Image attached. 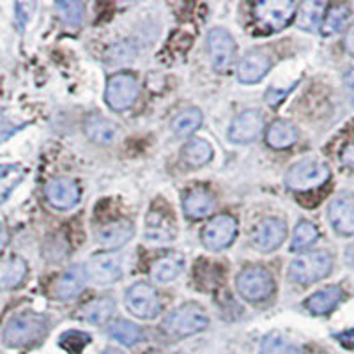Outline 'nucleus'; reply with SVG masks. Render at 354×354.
Returning <instances> with one entry per match:
<instances>
[{
    "instance_id": "1",
    "label": "nucleus",
    "mask_w": 354,
    "mask_h": 354,
    "mask_svg": "<svg viewBox=\"0 0 354 354\" xmlns=\"http://www.w3.org/2000/svg\"><path fill=\"white\" fill-rule=\"evenodd\" d=\"M48 331V319L36 312H24L8 321L2 340L9 347H25L39 342Z\"/></svg>"
},
{
    "instance_id": "2",
    "label": "nucleus",
    "mask_w": 354,
    "mask_h": 354,
    "mask_svg": "<svg viewBox=\"0 0 354 354\" xmlns=\"http://www.w3.org/2000/svg\"><path fill=\"white\" fill-rule=\"evenodd\" d=\"M333 270V257L328 252H310L294 259L289 266V278L292 282L310 286L326 278Z\"/></svg>"
},
{
    "instance_id": "3",
    "label": "nucleus",
    "mask_w": 354,
    "mask_h": 354,
    "mask_svg": "<svg viewBox=\"0 0 354 354\" xmlns=\"http://www.w3.org/2000/svg\"><path fill=\"white\" fill-rule=\"evenodd\" d=\"M209 319L205 310L197 303H186L170 312L163 321V330L172 337H189L205 330Z\"/></svg>"
},
{
    "instance_id": "4",
    "label": "nucleus",
    "mask_w": 354,
    "mask_h": 354,
    "mask_svg": "<svg viewBox=\"0 0 354 354\" xmlns=\"http://www.w3.org/2000/svg\"><path fill=\"white\" fill-rule=\"evenodd\" d=\"M330 179V167L317 158H305L290 167L286 185L294 192H308L322 186Z\"/></svg>"
},
{
    "instance_id": "5",
    "label": "nucleus",
    "mask_w": 354,
    "mask_h": 354,
    "mask_svg": "<svg viewBox=\"0 0 354 354\" xmlns=\"http://www.w3.org/2000/svg\"><path fill=\"white\" fill-rule=\"evenodd\" d=\"M239 294L250 303H261L270 298L274 290V280L271 273L259 266L245 268L236 278Z\"/></svg>"
},
{
    "instance_id": "6",
    "label": "nucleus",
    "mask_w": 354,
    "mask_h": 354,
    "mask_svg": "<svg viewBox=\"0 0 354 354\" xmlns=\"http://www.w3.org/2000/svg\"><path fill=\"white\" fill-rule=\"evenodd\" d=\"M298 4L290 0H268L259 2L254 8V17L259 27L264 30H282L294 18Z\"/></svg>"
},
{
    "instance_id": "7",
    "label": "nucleus",
    "mask_w": 354,
    "mask_h": 354,
    "mask_svg": "<svg viewBox=\"0 0 354 354\" xmlns=\"http://www.w3.org/2000/svg\"><path fill=\"white\" fill-rule=\"evenodd\" d=\"M138 96V82L129 73H117L106 84V103L115 112L128 110Z\"/></svg>"
},
{
    "instance_id": "8",
    "label": "nucleus",
    "mask_w": 354,
    "mask_h": 354,
    "mask_svg": "<svg viewBox=\"0 0 354 354\" xmlns=\"http://www.w3.org/2000/svg\"><path fill=\"white\" fill-rule=\"evenodd\" d=\"M126 306L138 319H154L161 310L160 298L153 286L149 283H135L126 290Z\"/></svg>"
},
{
    "instance_id": "9",
    "label": "nucleus",
    "mask_w": 354,
    "mask_h": 354,
    "mask_svg": "<svg viewBox=\"0 0 354 354\" xmlns=\"http://www.w3.org/2000/svg\"><path fill=\"white\" fill-rule=\"evenodd\" d=\"M238 234V221L230 214H218L204 227L202 232V243L207 250H223L234 241Z\"/></svg>"
},
{
    "instance_id": "10",
    "label": "nucleus",
    "mask_w": 354,
    "mask_h": 354,
    "mask_svg": "<svg viewBox=\"0 0 354 354\" xmlns=\"http://www.w3.org/2000/svg\"><path fill=\"white\" fill-rule=\"evenodd\" d=\"M207 50H209L211 64L214 71L227 73L234 64L236 57V43L225 28H213L207 36Z\"/></svg>"
},
{
    "instance_id": "11",
    "label": "nucleus",
    "mask_w": 354,
    "mask_h": 354,
    "mask_svg": "<svg viewBox=\"0 0 354 354\" xmlns=\"http://www.w3.org/2000/svg\"><path fill=\"white\" fill-rule=\"evenodd\" d=\"M287 238V227L280 218H264L252 232V243L261 252H273L280 248Z\"/></svg>"
},
{
    "instance_id": "12",
    "label": "nucleus",
    "mask_w": 354,
    "mask_h": 354,
    "mask_svg": "<svg viewBox=\"0 0 354 354\" xmlns=\"http://www.w3.org/2000/svg\"><path fill=\"white\" fill-rule=\"evenodd\" d=\"M122 261L115 254H97L85 266L88 280L97 286H110L121 278Z\"/></svg>"
},
{
    "instance_id": "13",
    "label": "nucleus",
    "mask_w": 354,
    "mask_h": 354,
    "mask_svg": "<svg viewBox=\"0 0 354 354\" xmlns=\"http://www.w3.org/2000/svg\"><path fill=\"white\" fill-rule=\"evenodd\" d=\"M328 220L340 236H354V195H337L328 205Z\"/></svg>"
},
{
    "instance_id": "14",
    "label": "nucleus",
    "mask_w": 354,
    "mask_h": 354,
    "mask_svg": "<svg viewBox=\"0 0 354 354\" xmlns=\"http://www.w3.org/2000/svg\"><path fill=\"white\" fill-rule=\"evenodd\" d=\"M44 195L55 209H71L80 198V189L69 177H53L44 188Z\"/></svg>"
},
{
    "instance_id": "15",
    "label": "nucleus",
    "mask_w": 354,
    "mask_h": 354,
    "mask_svg": "<svg viewBox=\"0 0 354 354\" xmlns=\"http://www.w3.org/2000/svg\"><path fill=\"white\" fill-rule=\"evenodd\" d=\"M264 129V117L257 110H246L232 121L229 129V138L236 144H248L261 137Z\"/></svg>"
},
{
    "instance_id": "16",
    "label": "nucleus",
    "mask_w": 354,
    "mask_h": 354,
    "mask_svg": "<svg viewBox=\"0 0 354 354\" xmlns=\"http://www.w3.org/2000/svg\"><path fill=\"white\" fill-rule=\"evenodd\" d=\"M133 232H135V229H133V223L129 220H113L96 230V241L103 248L115 250L124 246L131 239Z\"/></svg>"
},
{
    "instance_id": "17",
    "label": "nucleus",
    "mask_w": 354,
    "mask_h": 354,
    "mask_svg": "<svg viewBox=\"0 0 354 354\" xmlns=\"http://www.w3.org/2000/svg\"><path fill=\"white\" fill-rule=\"evenodd\" d=\"M144 236L153 243H169L176 236V221L163 211L151 209L145 218Z\"/></svg>"
},
{
    "instance_id": "18",
    "label": "nucleus",
    "mask_w": 354,
    "mask_h": 354,
    "mask_svg": "<svg viewBox=\"0 0 354 354\" xmlns=\"http://www.w3.org/2000/svg\"><path fill=\"white\" fill-rule=\"evenodd\" d=\"M85 278H87V273H85L84 266L80 264L69 266L68 270H66L61 277L57 278L55 286H53V294H55V298L59 299L77 298L78 294L84 290Z\"/></svg>"
},
{
    "instance_id": "19",
    "label": "nucleus",
    "mask_w": 354,
    "mask_h": 354,
    "mask_svg": "<svg viewBox=\"0 0 354 354\" xmlns=\"http://www.w3.org/2000/svg\"><path fill=\"white\" fill-rule=\"evenodd\" d=\"M270 66L271 61L266 53L257 52V50L248 52L239 62L238 78L243 84H255L266 77V73L270 71Z\"/></svg>"
},
{
    "instance_id": "20",
    "label": "nucleus",
    "mask_w": 354,
    "mask_h": 354,
    "mask_svg": "<svg viewBox=\"0 0 354 354\" xmlns=\"http://www.w3.org/2000/svg\"><path fill=\"white\" fill-rule=\"evenodd\" d=\"M183 207H185L186 216L201 220V218L207 216L214 209V195L207 188H202V186L192 188L185 195Z\"/></svg>"
},
{
    "instance_id": "21",
    "label": "nucleus",
    "mask_w": 354,
    "mask_h": 354,
    "mask_svg": "<svg viewBox=\"0 0 354 354\" xmlns=\"http://www.w3.org/2000/svg\"><path fill=\"white\" fill-rule=\"evenodd\" d=\"M344 299V290L342 287L338 286H330L324 287V289L317 290L306 299L305 306L308 312H312L314 315H326L330 312H333L338 306V303Z\"/></svg>"
},
{
    "instance_id": "22",
    "label": "nucleus",
    "mask_w": 354,
    "mask_h": 354,
    "mask_svg": "<svg viewBox=\"0 0 354 354\" xmlns=\"http://www.w3.org/2000/svg\"><path fill=\"white\" fill-rule=\"evenodd\" d=\"M85 133L96 144H112L119 135V126L113 121L101 115H91L85 121Z\"/></svg>"
},
{
    "instance_id": "23",
    "label": "nucleus",
    "mask_w": 354,
    "mask_h": 354,
    "mask_svg": "<svg viewBox=\"0 0 354 354\" xmlns=\"http://www.w3.org/2000/svg\"><path fill=\"white\" fill-rule=\"evenodd\" d=\"M185 270V259L179 254H169L165 257L158 259L153 266H151V277L153 280L160 283H167L176 280L179 274Z\"/></svg>"
},
{
    "instance_id": "24",
    "label": "nucleus",
    "mask_w": 354,
    "mask_h": 354,
    "mask_svg": "<svg viewBox=\"0 0 354 354\" xmlns=\"http://www.w3.org/2000/svg\"><path fill=\"white\" fill-rule=\"evenodd\" d=\"M266 140L273 149H287L294 142L298 140V131L290 122L287 121H274L273 124L268 128L266 133Z\"/></svg>"
},
{
    "instance_id": "25",
    "label": "nucleus",
    "mask_w": 354,
    "mask_h": 354,
    "mask_svg": "<svg viewBox=\"0 0 354 354\" xmlns=\"http://www.w3.org/2000/svg\"><path fill=\"white\" fill-rule=\"evenodd\" d=\"M113 310H115V303L112 298H97L82 306L80 317L93 324H105L112 317Z\"/></svg>"
},
{
    "instance_id": "26",
    "label": "nucleus",
    "mask_w": 354,
    "mask_h": 354,
    "mask_svg": "<svg viewBox=\"0 0 354 354\" xmlns=\"http://www.w3.org/2000/svg\"><path fill=\"white\" fill-rule=\"evenodd\" d=\"M324 11H326L324 2H315V0L305 2L298 8V25L305 30H310V32L317 30L322 24Z\"/></svg>"
},
{
    "instance_id": "27",
    "label": "nucleus",
    "mask_w": 354,
    "mask_h": 354,
    "mask_svg": "<svg viewBox=\"0 0 354 354\" xmlns=\"http://www.w3.org/2000/svg\"><path fill=\"white\" fill-rule=\"evenodd\" d=\"M211 158H213V147L209 142L202 140V138H195L183 147V160L189 167L205 165V163H209Z\"/></svg>"
},
{
    "instance_id": "28",
    "label": "nucleus",
    "mask_w": 354,
    "mask_h": 354,
    "mask_svg": "<svg viewBox=\"0 0 354 354\" xmlns=\"http://www.w3.org/2000/svg\"><path fill=\"white\" fill-rule=\"evenodd\" d=\"M110 337L115 338L117 342H121L122 346H135L137 342H140L142 338V330L133 324L131 321H126V319H117L115 322H112L109 328Z\"/></svg>"
},
{
    "instance_id": "29",
    "label": "nucleus",
    "mask_w": 354,
    "mask_h": 354,
    "mask_svg": "<svg viewBox=\"0 0 354 354\" xmlns=\"http://www.w3.org/2000/svg\"><path fill=\"white\" fill-rule=\"evenodd\" d=\"M351 17V11L347 6L337 4L331 6L326 12V18L322 21V34L324 36H333V34L340 32L346 27L347 20Z\"/></svg>"
},
{
    "instance_id": "30",
    "label": "nucleus",
    "mask_w": 354,
    "mask_h": 354,
    "mask_svg": "<svg viewBox=\"0 0 354 354\" xmlns=\"http://www.w3.org/2000/svg\"><path fill=\"white\" fill-rule=\"evenodd\" d=\"M202 124V112L198 109H188L181 112L174 119L172 122V131L176 133L177 137H188L198 126Z\"/></svg>"
},
{
    "instance_id": "31",
    "label": "nucleus",
    "mask_w": 354,
    "mask_h": 354,
    "mask_svg": "<svg viewBox=\"0 0 354 354\" xmlns=\"http://www.w3.org/2000/svg\"><path fill=\"white\" fill-rule=\"evenodd\" d=\"M261 354H303V349L287 340L283 335L270 333L262 342Z\"/></svg>"
},
{
    "instance_id": "32",
    "label": "nucleus",
    "mask_w": 354,
    "mask_h": 354,
    "mask_svg": "<svg viewBox=\"0 0 354 354\" xmlns=\"http://www.w3.org/2000/svg\"><path fill=\"white\" fill-rule=\"evenodd\" d=\"M319 238V230L317 227L308 220H301L294 230V236H292V245L290 248L294 252H301V250H306L308 246L314 245Z\"/></svg>"
},
{
    "instance_id": "33",
    "label": "nucleus",
    "mask_w": 354,
    "mask_h": 354,
    "mask_svg": "<svg viewBox=\"0 0 354 354\" xmlns=\"http://www.w3.org/2000/svg\"><path fill=\"white\" fill-rule=\"evenodd\" d=\"M24 179V170L18 165H2L0 167V202L9 197L12 189L17 188L18 183Z\"/></svg>"
},
{
    "instance_id": "34",
    "label": "nucleus",
    "mask_w": 354,
    "mask_h": 354,
    "mask_svg": "<svg viewBox=\"0 0 354 354\" xmlns=\"http://www.w3.org/2000/svg\"><path fill=\"white\" fill-rule=\"evenodd\" d=\"M59 18L68 25H80L84 20V4L78 0H62L55 4Z\"/></svg>"
},
{
    "instance_id": "35",
    "label": "nucleus",
    "mask_w": 354,
    "mask_h": 354,
    "mask_svg": "<svg viewBox=\"0 0 354 354\" xmlns=\"http://www.w3.org/2000/svg\"><path fill=\"white\" fill-rule=\"evenodd\" d=\"M25 277H27V264H25L24 259L15 257L8 264V270H6L4 277H2V287H4V289L18 287L24 282Z\"/></svg>"
},
{
    "instance_id": "36",
    "label": "nucleus",
    "mask_w": 354,
    "mask_h": 354,
    "mask_svg": "<svg viewBox=\"0 0 354 354\" xmlns=\"http://www.w3.org/2000/svg\"><path fill=\"white\" fill-rule=\"evenodd\" d=\"M88 342H91V337L84 331H68L59 340V344L71 354H80Z\"/></svg>"
},
{
    "instance_id": "37",
    "label": "nucleus",
    "mask_w": 354,
    "mask_h": 354,
    "mask_svg": "<svg viewBox=\"0 0 354 354\" xmlns=\"http://www.w3.org/2000/svg\"><path fill=\"white\" fill-rule=\"evenodd\" d=\"M36 4L34 2H18L17 4V21L20 30H24V27L27 25L28 18H30V12L34 11Z\"/></svg>"
},
{
    "instance_id": "38",
    "label": "nucleus",
    "mask_w": 354,
    "mask_h": 354,
    "mask_svg": "<svg viewBox=\"0 0 354 354\" xmlns=\"http://www.w3.org/2000/svg\"><path fill=\"white\" fill-rule=\"evenodd\" d=\"M17 129H20V128L15 124H11V122H9L4 115H0V142L11 137L12 133L17 131Z\"/></svg>"
},
{
    "instance_id": "39",
    "label": "nucleus",
    "mask_w": 354,
    "mask_h": 354,
    "mask_svg": "<svg viewBox=\"0 0 354 354\" xmlns=\"http://www.w3.org/2000/svg\"><path fill=\"white\" fill-rule=\"evenodd\" d=\"M340 160H342L344 167L354 170V142H351V144H347L344 147L342 154H340Z\"/></svg>"
},
{
    "instance_id": "40",
    "label": "nucleus",
    "mask_w": 354,
    "mask_h": 354,
    "mask_svg": "<svg viewBox=\"0 0 354 354\" xmlns=\"http://www.w3.org/2000/svg\"><path fill=\"white\" fill-rule=\"evenodd\" d=\"M344 87H346V93L349 96L351 103L354 105V68H351L349 71L344 75Z\"/></svg>"
},
{
    "instance_id": "41",
    "label": "nucleus",
    "mask_w": 354,
    "mask_h": 354,
    "mask_svg": "<svg viewBox=\"0 0 354 354\" xmlns=\"http://www.w3.org/2000/svg\"><path fill=\"white\" fill-rule=\"evenodd\" d=\"M335 338H337L338 342L342 344V346H346V347H354V328H351V330L342 331V333L335 335Z\"/></svg>"
},
{
    "instance_id": "42",
    "label": "nucleus",
    "mask_w": 354,
    "mask_h": 354,
    "mask_svg": "<svg viewBox=\"0 0 354 354\" xmlns=\"http://www.w3.org/2000/svg\"><path fill=\"white\" fill-rule=\"evenodd\" d=\"M346 50L354 57V25L347 30L346 34Z\"/></svg>"
},
{
    "instance_id": "43",
    "label": "nucleus",
    "mask_w": 354,
    "mask_h": 354,
    "mask_svg": "<svg viewBox=\"0 0 354 354\" xmlns=\"http://www.w3.org/2000/svg\"><path fill=\"white\" fill-rule=\"evenodd\" d=\"M346 262H347V266L354 268V245L347 246L346 248Z\"/></svg>"
},
{
    "instance_id": "44",
    "label": "nucleus",
    "mask_w": 354,
    "mask_h": 354,
    "mask_svg": "<svg viewBox=\"0 0 354 354\" xmlns=\"http://www.w3.org/2000/svg\"><path fill=\"white\" fill-rule=\"evenodd\" d=\"M6 243H8V234H6L4 225L0 223V254H2V250L6 248Z\"/></svg>"
},
{
    "instance_id": "45",
    "label": "nucleus",
    "mask_w": 354,
    "mask_h": 354,
    "mask_svg": "<svg viewBox=\"0 0 354 354\" xmlns=\"http://www.w3.org/2000/svg\"><path fill=\"white\" fill-rule=\"evenodd\" d=\"M101 354H122L121 351H117V349H112V347H110V349H105L103 351V353Z\"/></svg>"
},
{
    "instance_id": "46",
    "label": "nucleus",
    "mask_w": 354,
    "mask_h": 354,
    "mask_svg": "<svg viewBox=\"0 0 354 354\" xmlns=\"http://www.w3.org/2000/svg\"><path fill=\"white\" fill-rule=\"evenodd\" d=\"M153 354H160V353H153Z\"/></svg>"
}]
</instances>
